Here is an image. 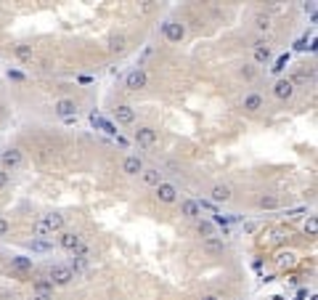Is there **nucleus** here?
Masks as SVG:
<instances>
[{
    "label": "nucleus",
    "instance_id": "20e7f679",
    "mask_svg": "<svg viewBox=\"0 0 318 300\" xmlns=\"http://www.w3.org/2000/svg\"><path fill=\"white\" fill-rule=\"evenodd\" d=\"M0 165H3V170H16L21 165V152L19 149H6L3 154H0Z\"/></svg>",
    "mask_w": 318,
    "mask_h": 300
},
{
    "label": "nucleus",
    "instance_id": "cd10ccee",
    "mask_svg": "<svg viewBox=\"0 0 318 300\" xmlns=\"http://www.w3.org/2000/svg\"><path fill=\"white\" fill-rule=\"evenodd\" d=\"M32 234H34V237H38V239H48V237H51L53 231H51V228H48V226H45L43 221H38V223H34V226H32Z\"/></svg>",
    "mask_w": 318,
    "mask_h": 300
},
{
    "label": "nucleus",
    "instance_id": "9b49d317",
    "mask_svg": "<svg viewBox=\"0 0 318 300\" xmlns=\"http://www.w3.org/2000/svg\"><path fill=\"white\" fill-rule=\"evenodd\" d=\"M11 271H14L16 276H24L32 271V258H24V255H16V258H11Z\"/></svg>",
    "mask_w": 318,
    "mask_h": 300
},
{
    "label": "nucleus",
    "instance_id": "1a4fd4ad",
    "mask_svg": "<svg viewBox=\"0 0 318 300\" xmlns=\"http://www.w3.org/2000/svg\"><path fill=\"white\" fill-rule=\"evenodd\" d=\"M125 88H127V90L146 88V72H144V69H133V72L125 77Z\"/></svg>",
    "mask_w": 318,
    "mask_h": 300
},
{
    "label": "nucleus",
    "instance_id": "393cba45",
    "mask_svg": "<svg viewBox=\"0 0 318 300\" xmlns=\"http://www.w3.org/2000/svg\"><path fill=\"white\" fill-rule=\"evenodd\" d=\"M257 205H260L263 210H276V207H278V197H276V194H265V197L257 199Z\"/></svg>",
    "mask_w": 318,
    "mask_h": 300
},
{
    "label": "nucleus",
    "instance_id": "473e14b6",
    "mask_svg": "<svg viewBox=\"0 0 318 300\" xmlns=\"http://www.w3.org/2000/svg\"><path fill=\"white\" fill-rule=\"evenodd\" d=\"M287 61H289V56H287V53H284V56H278V59H276V66H273V72H281V69L287 66Z\"/></svg>",
    "mask_w": 318,
    "mask_h": 300
},
{
    "label": "nucleus",
    "instance_id": "f03ea898",
    "mask_svg": "<svg viewBox=\"0 0 318 300\" xmlns=\"http://www.w3.org/2000/svg\"><path fill=\"white\" fill-rule=\"evenodd\" d=\"M287 239H289V231L284 226H276V228H268V231L263 234L260 245H284Z\"/></svg>",
    "mask_w": 318,
    "mask_h": 300
},
{
    "label": "nucleus",
    "instance_id": "f3484780",
    "mask_svg": "<svg viewBox=\"0 0 318 300\" xmlns=\"http://www.w3.org/2000/svg\"><path fill=\"white\" fill-rule=\"evenodd\" d=\"M263 104H265V101H263V96H260V93H246L241 107H244L246 112H260V109H263Z\"/></svg>",
    "mask_w": 318,
    "mask_h": 300
},
{
    "label": "nucleus",
    "instance_id": "7ed1b4c3",
    "mask_svg": "<svg viewBox=\"0 0 318 300\" xmlns=\"http://www.w3.org/2000/svg\"><path fill=\"white\" fill-rule=\"evenodd\" d=\"M162 32H164V38H167L170 43H181V40H183V35H186V29H183L181 21H172V19L162 24Z\"/></svg>",
    "mask_w": 318,
    "mask_h": 300
},
{
    "label": "nucleus",
    "instance_id": "0eeeda50",
    "mask_svg": "<svg viewBox=\"0 0 318 300\" xmlns=\"http://www.w3.org/2000/svg\"><path fill=\"white\" fill-rule=\"evenodd\" d=\"M80 245H82V237L80 234H75V231H61V234H58V247L75 252Z\"/></svg>",
    "mask_w": 318,
    "mask_h": 300
},
{
    "label": "nucleus",
    "instance_id": "412c9836",
    "mask_svg": "<svg viewBox=\"0 0 318 300\" xmlns=\"http://www.w3.org/2000/svg\"><path fill=\"white\" fill-rule=\"evenodd\" d=\"M43 223L51 228V231H61L64 228V215H58V213H51V215H45L43 218Z\"/></svg>",
    "mask_w": 318,
    "mask_h": 300
},
{
    "label": "nucleus",
    "instance_id": "a878e982",
    "mask_svg": "<svg viewBox=\"0 0 318 300\" xmlns=\"http://www.w3.org/2000/svg\"><path fill=\"white\" fill-rule=\"evenodd\" d=\"M14 53H16L19 61H32V45L21 43V45H16V48H14Z\"/></svg>",
    "mask_w": 318,
    "mask_h": 300
},
{
    "label": "nucleus",
    "instance_id": "aec40b11",
    "mask_svg": "<svg viewBox=\"0 0 318 300\" xmlns=\"http://www.w3.org/2000/svg\"><path fill=\"white\" fill-rule=\"evenodd\" d=\"M270 56H273V53H270V48L265 43H255V61L257 64H268Z\"/></svg>",
    "mask_w": 318,
    "mask_h": 300
},
{
    "label": "nucleus",
    "instance_id": "bb28decb",
    "mask_svg": "<svg viewBox=\"0 0 318 300\" xmlns=\"http://www.w3.org/2000/svg\"><path fill=\"white\" fill-rule=\"evenodd\" d=\"M29 247H32L34 252H51V250H53V245H51L48 239H32Z\"/></svg>",
    "mask_w": 318,
    "mask_h": 300
},
{
    "label": "nucleus",
    "instance_id": "72a5a7b5",
    "mask_svg": "<svg viewBox=\"0 0 318 300\" xmlns=\"http://www.w3.org/2000/svg\"><path fill=\"white\" fill-rule=\"evenodd\" d=\"M241 77L244 80H255V66H250V64L241 66Z\"/></svg>",
    "mask_w": 318,
    "mask_h": 300
},
{
    "label": "nucleus",
    "instance_id": "f704fd0d",
    "mask_svg": "<svg viewBox=\"0 0 318 300\" xmlns=\"http://www.w3.org/2000/svg\"><path fill=\"white\" fill-rule=\"evenodd\" d=\"M8 178H11V176H8L3 168H0V189H6V186H8Z\"/></svg>",
    "mask_w": 318,
    "mask_h": 300
},
{
    "label": "nucleus",
    "instance_id": "7c9ffc66",
    "mask_svg": "<svg viewBox=\"0 0 318 300\" xmlns=\"http://www.w3.org/2000/svg\"><path fill=\"white\" fill-rule=\"evenodd\" d=\"M255 27L260 29V32L270 29V16H268V14H257V19H255Z\"/></svg>",
    "mask_w": 318,
    "mask_h": 300
},
{
    "label": "nucleus",
    "instance_id": "a211bd4d",
    "mask_svg": "<svg viewBox=\"0 0 318 300\" xmlns=\"http://www.w3.org/2000/svg\"><path fill=\"white\" fill-rule=\"evenodd\" d=\"M127 48V38L122 32H112V38H109V51L112 53H122Z\"/></svg>",
    "mask_w": 318,
    "mask_h": 300
},
{
    "label": "nucleus",
    "instance_id": "c85d7f7f",
    "mask_svg": "<svg viewBox=\"0 0 318 300\" xmlns=\"http://www.w3.org/2000/svg\"><path fill=\"white\" fill-rule=\"evenodd\" d=\"M196 231L207 239V237L215 234V223H212V221H199V223H196Z\"/></svg>",
    "mask_w": 318,
    "mask_h": 300
},
{
    "label": "nucleus",
    "instance_id": "f257e3e1",
    "mask_svg": "<svg viewBox=\"0 0 318 300\" xmlns=\"http://www.w3.org/2000/svg\"><path fill=\"white\" fill-rule=\"evenodd\" d=\"M48 279H51L53 284H69V282L75 279V274L69 271V266H66V263H56V266H51Z\"/></svg>",
    "mask_w": 318,
    "mask_h": 300
},
{
    "label": "nucleus",
    "instance_id": "5701e85b",
    "mask_svg": "<svg viewBox=\"0 0 318 300\" xmlns=\"http://www.w3.org/2000/svg\"><path fill=\"white\" fill-rule=\"evenodd\" d=\"M66 266H69V271H72V274H80V271H85V269H88V258L72 255V260H69Z\"/></svg>",
    "mask_w": 318,
    "mask_h": 300
},
{
    "label": "nucleus",
    "instance_id": "39448f33",
    "mask_svg": "<svg viewBox=\"0 0 318 300\" xmlns=\"http://www.w3.org/2000/svg\"><path fill=\"white\" fill-rule=\"evenodd\" d=\"M135 144H138V146H144V149L154 146V144H157V130H154V128H149V125L138 128V130H135Z\"/></svg>",
    "mask_w": 318,
    "mask_h": 300
},
{
    "label": "nucleus",
    "instance_id": "c9c22d12",
    "mask_svg": "<svg viewBox=\"0 0 318 300\" xmlns=\"http://www.w3.org/2000/svg\"><path fill=\"white\" fill-rule=\"evenodd\" d=\"M0 234H8V221L6 218H0Z\"/></svg>",
    "mask_w": 318,
    "mask_h": 300
},
{
    "label": "nucleus",
    "instance_id": "dca6fc26",
    "mask_svg": "<svg viewBox=\"0 0 318 300\" xmlns=\"http://www.w3.org/2000/svg\"><path fill=\"white\" fill-rule=\"evenodd\" d=\"M209 197H212V205H218V202H228V199H231V189L226 186V183H218V186H212Z\"/></svg>",
    "mask_w": 318,
    "mask_h": 300
},
{
    "label": "nucleus",
    "instance_id": "6ab92c4d",
    "mask_svg": "<svg viewBox=\"0 0 318 300\" xmlns=\"http://www.w3.org/2000/svg\"><path fill=\"white\" fill-rule=\"evenodd\" d=\"M53 282L48 276H40V279H34V295H53Z\"/></svg>",
    "mask_w": 318,
    "mask_h": 300
},
{
    "label": "nucleus",
    "instance_id": "4be33fe9",
    "mask_svg": "<svg viewBox=\"0 0 318 300\" xmlns=\"http://www.w3.org/2000/svg\"><path fill=\"white\" fill-rule=\"evenodd\" d=\"M181 215H183V218H199V205H196V199H186V202L181 205Z\"/></svg>",
    "mask_w": 318,
    "mask_h": 300
},
{
    "label": "nucleus",
    "instance_id": "2f4dec72",
    "mask_svg": "<svg viewBox=\"0 0 318 300\" xmlns=\"http://www.w3.org/2000/svg\"><path fill=\"white\" fill-rule=\"evenodd\" d=\"M8 80H14V83H21V80H24V72H19V69H8Z\"/></svg>",
    "mask_w": 318,
    "mask_h": 300
},
{
    "label": "nucleus",
    "instance_id": "58836bf2",
    "mask_svg": "<svg viewBox=\"0 0 318 300\" xmlns=\"http://www.w3.org/2000/svg\"><path fill=\"white\" fill-rule=\"evenodd\" d=\"M202 300H220L218 295H202Z\"/></svg>",
    "mask_w": 318,
    "mask_h": 300
},
{
    "label": "nucleus",
    "instance_id": "423d86ee",
    "mask_svg": "<svg viewBox=\"0 0 318 300\" xmlns=\"http://www.w3.org/2000/svg\"><path fill=\"white\" fill-rule=\"evenodd\" d=\"M300 263V258H297V252H292V250H278L276 252V266L278 269H294Z\"/></svg>",
    "mask_w": 318,
    "mask_h": 300
},
{
    "label": "nucleus",
    "instance_id": "6e6552de",
    "mask_svg": "<svg viewBox=\"0 0 318 300\" xmlns=\"http://www.w3.org/2000/svg\"><path fill=\"white\" fill-rule=\"evenodd\" d=\"M273 96H276L278 101H289V98L294 96V85L289 83V77L276 80V85H273Z\"/></svg>",
    "mask_w": 318,
    "mask_h": 300
},
{
    "label": "nucleus",
    "instance_id": "ddd939ff",
    "mask_svg": "<svg viewBox=\"0 0 318 300\" xmlns=\"http://www.w3.org/2000/svg\"><path fill=\"white\" fill-rule=\"evenodd\" d=\"M114 120L122 122V125H130V122H135V109L127 107V104H122V107L114 109Z\"/></svg>",
    "mask_w": 318,
    "mask_h": 300
},
{
    "label": "nucleus",
    "instance_id": "b1692460",
    "mask_svg": "<svg viewBox=\"0 0 318 300\" xmlns=\"http://www.w3.org/2000/svg\"><path fill=\"white\" fill-rule=\"evenodd\" d=\"M223 247H226V242L218 239V237H207L204 239V250L207 252H223Z\"/></svg>",
    "mask_w": 318,
    "mask_h": 300
},
{
    "label": "nucleus",
    "instance_id": "4c0bfd02",
    "mask_svg": "<svg viewBox=\"0 0 318 300\" xmlns=\"http://www.w3.org/2000/svg\"><path fill=\"white\" fill-rule=\"evenodd\" d=\"M255 228H257V223H246V226H244V231H246V234H252Z\"/></svg>",
    "mask_w": 318,
    "mask_h": 300
},
{
    "label": "nucleus",
    "instance_id": "c756f323",
    "mask_svg": "<svg viewBox=\"0 0 318 300\" xmlns=\"http://www.w3.org/2000/svg\"><path fill=\"white\" fill-rule=\"evenodd\" d=\"M305 234H308L310 239L318 234V221H315V215H308V221H305Z\"/></svg>",
    "mask_w": 318,
    "mask_h": 300
},
{
    "label": "nucleus",
    "instance_id": "f8f14e48",
    "mask_svg": "<svg viewBox=\"0 0 318 300\" xmlns=\"http://www.w3.org/2000/svg\"><path fill=\"white\" fill-rule=\"evenodd\" d=\"M56 114H58V117H64V120H72L75 114H77V104H75L72 98L56 101Z\"/></svg>",
    "mask_w": 318,
    "mask_h": 300
},
{
    "label": "nucleus",
    "instance_id": "2eb2a0df",
    "mask_svg": "<svg viewBox=\"0 0 318 300\" xmlns=\"http://www.w3.org/2000/svg\"><path fill=\"white\" fill-rule=\"evenodd\" d=\"M140 178H144V183H146V186H159V183H162V173L157 170V168H144V170H140Z\"/></svg>",
    "mask_w": 318,
    "mask_h": 300
},
{
    "label": "nucleus",
    "instance_id": "e433bc0d",
    "mask_svg": "<svg viewBox=\"0 0 318 300\" xmlns=\"http://www.w3.org/2000/svg\"><path fill=\"white\" fill-rule=\"evenodd\" d=\"M32 300H53V295H32Z\"/></svg>",
    "mask_w": 318,
    "mask_h": 300
},
{
    "label": "nucleus",
    "instance_id": "9d476101",
    "mask_svg": "<svg viewBox=\"0 0 318 300\" xmlns=\"http://www.w3.org/2000/svg\"><path fill=\"white\" fill-rule=\"evenodd\" d=\"M157 199L159 202H164V205H172L175 199H178V189H175L172 186V183H159V186H157Z\"/></svg>",
    "mask_w": 318,
    "mask_h": 300
},
{
    "label": "nucleus",
    "instance_id": "4468645a",
    "mask_svg": "<svg viewBox=\"0 0 318 300\" xmlns=\"http://www.w3.org/2000/svg\"><path fill=\"white\" fill-rule=\"evenodd\" d=\"M140 170H144V162H140V157H135V154L125 157V162H122V173H125V176H138Z\"/></svg>",
    "mask_w": 318,
    "mask_h": 300
}]
</instances>
